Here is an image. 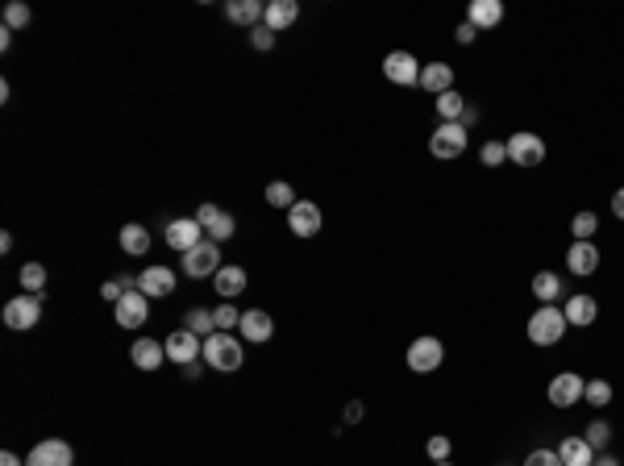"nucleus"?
Here are the masks:
<instances>
[{
	"label": "nucleus",
	"instance_id": "f257e3e1",
	"mask_svg": "<svg viewBox=\"0 0 624 466\" xmlns=\"http://www.w3.org/2000/svg\"><path fill=\"white\" fill-rule=\"evenodd\" d=\"M566 313H562L558 304H541L537 313L528 316V342L533 346H558L562 337H566Z\"/></svg>",
	"mask_w": 624,
	"mask_h": 466
},
{
	"label": "nucleus",
	"instance_id": "f03ea898",
	"mask_svg": "<svg viewBox=\"0 0 624 466\" xmlns=\"http://www.w3.org/2000/svg\"><path fill=\"white\" fill-rule=\"evenodd\" d=\"M466 142H471V138H466L463 121H442V125L429 133V154H433V159H463Z\"/></svg>",
	"mask_w": 624,
	"mask_h": 466
},
{
	"label": "nucleus",
	"instance_id": "7ed1b4c3",
	"mask_svg": "<svg viewBox=\"0 0 624 466\" xmlns=\"http://www.w3.org/2000/svg\"><path fill=\"white\" fill-rule=\"evenodd\" d=\"M205 362L213 370H225V375H234L237 367H242V342L229 334H213L205 337Z\"/></svg>",
	"mask_w": 624,
	"mask_h": 466
},
{
	"label": "nucleus",
	"instance_id": "20e7f679",
	"mask_svg": "<svg viewBox=\"0 0 624 466\" xmlns=\"http://www.w3.org/2000/svg\"><path fill=\"white\" fill-rule=\"evenodd\" d=\"M442 358H445L442 337L420 334L417 342L408 346V370H412V375H433V370L442 367Z\"/></svg>",
	"mask_w": 624,
	"mask_h": 466
},
{
	"label": "nucleus",
	"instance_id": "39448f33",
	"mask_svg": "<svg viewBox=\"0 0 624 466\" xmlns=\"http://www.w3.org/2000/svg\"><path fill=\"white\" fill-rule=\"evenodd\" d=\"M508 163L512 167H541L546 163V142H541V133H512L508 138Z\"/></svg>",
	"mask_w": 624,
	"mask_h": 466
},
{
	"label": "nucleus",
	"instance_id": "423d86ee",
	"mask_svg": "<svg viewBox=\"0 0 624 466\" xmlns=\"http://www.w3.org/2000/svg\"><path fill=\"white\" fill-rule=\"evenodd\" d=\"M321 225H325V213H321V205H312V200H296V205L288 208V233L291 238H317L321 233Z\"/></svg>",
	"mask_w": 624,
	"mask_h": 466
},
{
	"label": "nucleus",
	"instance_id": "0eeeda50",
	"mask_svg": "<svg viewBox=\"0 0 624 466\" xmlns=\"http://www.w3.org/2000/svg\"><path fill=\"white\" fill-rule=\"evenodd\" d=\"M221 271V246L216 242H200L196 250L183 254V275L188 279H213Z\"/></svg>",
	"mask_w": 624,
	"mask_h": 466
},
{
	"label": "nucleus",
	"instance_id": "6e6552de",
	"mask_svg": "<svg viewBox=\"0 0 624 466\" xmlns=\"http://www.w3.org/2000/svg\"><path fill=\"white\" fill-rule=\"evenodd\" d=\"M167 358H171L175 367H192V362H200L205 358V337H196L192 329H175V334H167Z\"/></svg>",
	"mask_w": 624,
	"mask_h": 466
},
{
	"label": "nucleus",
	"instance_id": "1a4fd4ad",
	"mask_svg": "<svg viewBox=\"0 0 624 466\" xmlns=\"http://www.w3.org/2000/svg\"><path fill=\"white\" fill-rule=\"evenodd\" d=\"M38 316H42V296H33V292H22L17 300L5 304V325L17 329V334L38 325Z\"/></svg>",
	"mask_w": 624,
	"mask_h": 466
},
{
	"label": "nucleus",
	"instance_id": "9d476101",
	"mask_svg": "<svg viewBox=\"0 0 624 466\" xmlns=\"http://www.w3.org/2000/svg\"><path fill=\"white\" fill-rule=\"evenodd\" d=\"M583 388H587V379H583V375H574V370H562V375H554V379H549L546 396H549V404H554V408H574V404L583 400Z\"/></svg>",
	"mask_w": 624,
	"mask_h": 466
},
{
	"label": "nucleus",
	"instance_id": "9b49d317",
	"mask_svg": "<svg viewBox=\"0 0 624 466\" xmlns=\"http://www.w3.org/2000/svg\"><path fill=\"white\" fill-rule=\"evenodd\" d=\"M196 221L205 225L208 242H216V246H221V242H229V238H234V229H237V221L229 217L225 208H216L213 200H205V205L196 208Z\"/></svg>",
	"mask_w": 624,
	"mask_h": 466
},
{
	"label": "nucleus",
	"instance_id": "f8f14e48",
	"mask_svg": "<svg viewBox=\"0 0 624 466\" xmlns=\"http://www.w3.org/2000/svg\"><path fill=\"white\" fill-rule=\"evenodd\" d=\"M383 76L391 79V84L399 87H420V63L412 50H391L388 59H383Z\"/></svg>",
	"mask_w": 624,
	"mask_h": 466
},
{
	"label": "nucleus",
	"instance_id": "ddd939ff",
	"mask_svg": "<svg viewBox=\"0 0 624 466\" xmlns=\"http://www.w3.org/2000/svg\"><path fill=\"white\" fill-rule=\"evenodd\" d=\"M162 238H167V246H171V250L188 254V250H196L200 242H205V225H200L196 217H179V221H171V225H167V233H162Z\"/></svg>",
	"mask_w": 624,
	"mask_h": 466
},
{
	"label": "nucleus",
	"instance_id": "4468645a",
	"mask_svg": "<svg viewBox=\"0 0 624 466\" xmlns=\"http://www.w3.org/2000/svg\"><path fill=\"white\" fill-rule=\"evenodd\" d=\"M113 313H117L121 329H142V325H146V316H151V296L130 292L121 304H113Z\"/></svg>",
	"mask_w": 624,
	"mask_h": 466
},
{
	"label": "nucleus",
	"instance_id": "2eb2a0df",
	"mask_svg": "<svg viewBox=\"0 0 624 466\" xmlns=\"http://www.w3.org/2000/svg\"><path fill=\"white\" fill-rule=\"evenodd\" d=\"M71 462H76V454H71V445L59 442V437L38 442L30 450V458H25V466H71Z\"/></svg>",
	"mask_w": 624,
	"mask_h": 466
},
{
	"label": "nucleus",
	"instance_id": "dca6fc26",
	"mask_svg": "<svg viewBox=\"0 0 624 466\" xmlns=\"http://www.w3.org/2000/svg\"><path fill=\"white\" fill-rule=\"evenodd\" d=\"M138 292L151 296V300L171 296L175 292V271H171V267H146V271L138 275Z\"/></svg>",
	"mask_w": 624,
	"mask_h": 466
},
{
	"label": "nucleus",
	"instance_id": "f3484780",
	"mask_svg": "<svg viewBox=\"0 0 624 466\" xmlns=\"http://www.w3.org/2000/svg\"><path fill=\"white\" fill-rule=\"evenodd\" d=\"M242 337L246 342H254V346H262V342H271L275 337V321H271V313H262V308H246L242 313Z\"/></svg>",
	"mask_w": 624,
	"mask_h": 466
},
{
	"label": "nucleus",
	"instance_id": "a211bd4d",
	"mask_svg": "<svg viewBox=\"0 0 624 466\" xmlns=\"http://www.w3.org/2000/svg\"><path fill=\"white\" fill-rule=\"evenodd\" d=\"M296 22H300V5H296V0H267V13H262V25H267V30L283 33Z\"/></svg>",
	"mask_w": 624,
	"mask_h": 466
},
{
	"label": "nucleus",
	"instance_id": "6ab92c4d",
	"mask_svg": "<svg viewBox=\"0 0 624 466\" xmlns=\"http://www.w3.org/2000/svg\"><path fill=\"white\" fill-rule=\"evenodd\" d=\"M562 313H566V325L587 329V325H595V316H600V304H595L592 296H566V300H562Z\"/></svg>",
	"mask_w": 624,
	"mask_h": 466
},
{
	"label": "nucleus",
	"instance_id": "aec40b11",
	"mask_svg": "<svg viewBox=\"0 0 624 466\" xmlns=\"http://www.w3.org/2000/svg\"><path fill=\"white\" fill-rule=\"evenodd\" d=\"M130 358H133V367L138 370H159L162 362H167V346H162L159 337H138L133 350H130Z\"/></svg>",
	"mask_w": 624,
	"mask_h": 466
},
{
	"label": "nucleus",
	"instance_id": "412c9836",
	"mask_svg": "<svg viewBox=\"0 0 624 466\" xmlns=\"http://www.w3.org/2000/svg\"><path fill=\"white\" fill-rule=\"evenodd\" d=\"M466 22H471L474 30H495V25L504 22V0H471Z\"/></svg>",
	"mask_w": 624,
	"mask_h": 466
},
{
	"label": "nucleus",
	"instance_id": "4be33fe9",
	"mask_svg": "<svg viewBox=\"0 0 624 466\" xmlns=\"http://www.w3.org/2000/svg\"><path fill=\"white\" fill-rule=\"evenodd\" d=\"M566 267H571L574 275H595L600 271V250H595V242H571V250H566Z\"/></svg>",
	"mask_w": 624,
	"mask_h": 466
},
{
	"label": "nucleus",
	"instance_id": "5701e85b",
	"mask_svg": "<svg viewBox=\"0 0 624 466\" xmlns=\"http://www.w3.org/2000/svg\"><path fill=\"white\" fill-rule=\"evenodd\" d=\"M262 13H267V5H259V0H225V22L234 25H262Z\"/></svg>",
	"mask_w": 624,
	"mask_h": 466
},
{
	"label": "nucleus",
	"instance_id": "b1692460",
	"mask_svg": "<svg viewBox=\"0 0 624 466\" xmlns=\"http://www.w3.org/2000/svg\"><path fill=\"white\" fill-rule=\"evenodd\" d=\"M420 87L433 92V96H442V92H454V67L450 63H429L420 67Z\"/></svg>",
	"mask_w": 624,
	"mask_h": 466
},
{
	"label": "nucleus",
	"instance_id": "393cba45",
	"mask_svg": "<svg viewBox=\"0 0 624 466\" xmlns=\"http://www.w3.org/2000/svg\"><path fill=\"white\" fill-rule=\"evenodd\" d=\"M213 288H216V296H221V300H237V296L246 292V271H242V267H221V271L213 275Z\"/></svg>",
	"mask_w": 624,
	"mask_h": 466
},
{
	"label": "nucleus",
	"instance_id": "a878e982",
	"mask_svg": "<svg viewBox=\"0 0 624 466\" xmlns=\"http://www.w3.org/2000/svg\"><path fill=\"white\" fill-rule=\"evenodd\" d=\"M533 296L541 304H558V300H566V283H562L558 271H537L533 275Z\"/></svg>",
	"mask_w": 624,
	"mask_h": 466
},
{
	"label": "nucleus",
	"instance_id": "bb28decb",
	"mask_svg": "<svg viewBox=\"0 0 624 466\" xmlns=\"http://www.w3.org/2000/svg\"><path fill=\"white\" fill-rule=\"evenodd\" d=\"M558 458H562V466H592L595 450L587 445V437H566V442L558 445Z\"/></svg>",
	"mask_w": 624,
	"mask_h": 466
},
{
	"label": "nucleus",
	"instance_id": "cd10ccee",
	"mask_svg": "<svg viewBox=\"0 0 624 466\" xmlns=\"http://www.w3.org/2000/svg\"><path fill=\"white\" fill-rule=\"evenodd\" d=\"M121 250L125 254H133V259H142L146 250H151V233H146V225H138V221H130V225H121Z\"/></svg>",
	"mask_w": 624,
	"mask_h": 466
},
{
	"label": "nucleus",
	"instance_id": "c85d7f7f",
	"mask_svg": "<svg viewBox=\"0 0 624 466\" xmlns=\"http://www.w3.org/2000/svg\"><path fill=\"white\" fill-rule=\"evenodd\" d=\"M183 329H192L196 337H213L216 334V321L208 308H188V316H183Z\"/></svg>",
	"mask_w": 624,
	"mask_h": 466
},
{
	"label": "nucleus",
	"instance_id": "c756f323",
	"mask_svg": "<svg viewBox=\"0 0 624 466\" xmlns=\"http://www.w3.org/2000/svg\"><path fill=\"white\" fill-rule=\"evenodd\" d=\"M583 400L592 404V408H608V404H612V383H608V379H587Z\"/></svg>",
	"mask_w": 624,
	"mask_h": 466
},
{
	"label": "nucleus",
	"instance_id": "7c9ffc66",
	"mask_svg": "<svg viewBox=\"0 0 624 466\" xmlns=\"http://www.w3.org/2000/svg\"><path fill=\"white\" fill-rule=\"evenodd\" d=\"M463 113H466V100L458 92H442L437 96V117L442 121H463Z\"/></svg>",
	"mask_w": 624,
	"mask_h": 466
},
{
	"label": "nucleus",
	"instance_id": "2f4dec72",
	"mask_svg": "<svg viewBox=\"0 0 624 466\" xmlns=\"http://www.w3.org/2000/svg\"><path fill=\"white\" fill-rule=\"evenodd\" d=\"M213 321H216V334H229V329L242 325V313H237V308H234L229 300H221V304L213 308Z\"/></svg>",
	"mask_w": 624,
	"mask_h": 466
},
{
	"label": "nucleus",
	"instance_id": "473e14b6",
	"mask_svg": "<svg viewBox=\"0 0 624 466\" xmlns=\"http://www.w3.org/2000/svg\"><path fill=\"white\" fill-rule=\"evenodd\" d=\"M22 288L25 292H33V296H42V288H46V267L42 262H25L22 267Z\"/></svg>",
	"mask_w": 624,
	"mask_h": 466
},
{
	"label": "nucleus",
	"instance_id": "72a5a7b5",
	"mask_svg": "<svg viewBox=\"0 0 624 466\" xmlns=\"http://www.w3.org/2000/svg\"><path fill=\"white\" fill-rule=\"evenodd\" d=\"M595 229H600V217H595V213H574V221H571L574 242H592Z\"/></svg>",
	"mask_w": 624,
	"mask_h": 466
},
{
	"label": "nucleus",
	"instance_id": "f704fd0d",
	"mask_svg": "<svg viewBox=\"0 0 624 466\" xmlns=\"http://www.w3.org/2000/svg\"><path fill=\"white\" fill-rule=\"evenodd\" d=\"M267 205H275V208H283V213H288V208L296 205V192H291V184H283V179L267 184Z\"/></svg>",
	"mask_w": 624,
	"mask_h": 466
},
{
	"label": "nucleus",
	"instance_id": "c9c22d12",
	"mask_svg": "<svg viewBox=\"0 0 624 466\" xmlns=\"http://www.w3.org/2000/svg\"><path fill=\"white\" fill-rule=\"evenodd\" d=\"M33 22L30 5H22V0H13V5H5V30H22V25Z\"/></svg>",
	"mask_w": 624,
	"mask_h": 466
},
{
	"label": "nucleus",
	"instance_id": "e433bc0d",
	"mask_svg": "<svg viewBox=\"0 0 624 466\" xmlns=\"http://www.w3.org/2000/svg\"><path fill=\"white\" fill-rule=\"evenodd\" d=\"M479 163H483V167L508 163V142H483V151H479Z\"/></svg>",
	"mask_w": 624,
	"mask_h": 466
},
{
	"label": "nucleus",
	"instance_id": "4c0bfd02",
	"mask_svg": "<svg viewBox=\"0 0 624 466\" xmlns=\"http://www.w3.org/2000/svg\"><path fill=\"white\" fill-rule=\"evenodd\" d=\"M583 437H587V445H592V450H603V445L612 442V425H608V421H592Z\"/></svg>",
	"mask_w": 624,
	"mask_h": 466
},
{
	"label": "nucleus",
	"instance_id": "58836bf2",
	"mask_svg": "<svg viewBox=\"0 0 624 466\" xmlns=\"http://www.w3.org/2000/svg\"><path fill=\"white\" fill-rule=\"evenodd\" d=\"M450 450H454V445H450V437H445V434H433L429 442H425V454H429L433 462H450Z\"/></svg>",
	"mask_w": 624,
	"mask_h": 466
},
{
	"label": "nucleus",
	"instance_id": "ea45409f",
	"mask_svg": "<svg viewBox=\"0 0 624 466\" xmlns=\"http://www.w3.org/2000/svg\"><path fill=\"white\" fill-rule=\"evenodd\" d=\"M250 46H254V50H271V46H275V30L254 25V30H250Z\"/></svg>",
	"mask_w": 624,
	"mask_h": 466
},
{
	"label": "nucleus",
	"instance_id": "a19ab883",
	"mask_svg": "<svg viewBox=\"0 0 624 466\" xmlns=\"http://www.w3.org/2000/svg\"><path fill=\"white\" fill-rule=\"evenodd\" d=\"M525 466H562V458H558V450H533L525 458Z\"/></svg>",
	"mask_w": 624,
	"mask_h": 466
},
{
	"label": "nucleus",
	"instance_id": "79ce46f5",
	"mask_svg": "<svg viewBox=\"0 0 624 466\" xmlns=\"http://www.w3.org/2000/svg\"><path fill=\"white\" fill-rule=\"evenodd\" d=\"M454 38H458V42H463V46H471L474 38H479V30H474L471 22H463V25H458V30H454Z\"/></svg>",
	"mask_w": 624,
	"mask_h": 466
},
{
	"label": "nucleus",
	"instance_id": "37998d69",
	"mask_svg": "<svg viewBox=\"0 0 624 466\" xmlns=\"http://www.w3.org/2000/svg\"><path fill=\"white\" fill-rule=\"evenodd\" d=\"M612 217L624 221V187H616V192H612Z\"/></svg>",
	"mask_w": 624,
	"mask_h": 466
},
{
	"label": "nucleus",
	"instance_id": "c03bdc74",
	"mask_svg": "<svg viewBox=\"0 0 624 466\" xmlns=\"http://www.w3.org/2000/svg\"><path fill=\"white\" fill-rule=\"evenodd\" d=\"M0 466H25V462L13 454V450H5V454H0Z\"/></svg>",
	"mask_w": 624,
	"mask_h": 466
},
{
	"label": "nucleus",
	"instance_id": "a18cd8bd",
	"mask_svg": "<svg viewBox=\"0 0 624 466\" xmlns=\"http://www.w3.org/2000/svg\"><path fill=\"white\" fill-rule=\"evenodd\" d=\"M362 404H350V408H345V421H362Z\"/></svg>",
	"mask_w": 624,
	"mask_h": 466
},
{
	"label": "nucleus",
	"instance_id": "49530a36",
	"mask_svg": "<svg viewBox=\"0 0 624 466\" xmlns=\"http://www.w3.org/2000/svg\"><path fill=\"white\" fill-rule=\"evenodd\" d=\"M592 466H620V462H616L612 454H595V462H592Z\"/></svg>",
	"mask_w": 624,
	"mask_h": 466
},
{
	"label": "nucleus",
	"instance_id": "de8ad7c7",
	"mask_svg": "<svg viewBox=\"0 0 624 466\" xmlns=\"http://www.w3.org/2000/svg\"><path fill=\"white\" fill-rule=\"evenodd\" d=\"M433 466H454V462H433Z\"/></svg>",
	"mask_w": 624,
	"mask_h": 466
}]
</instances>
